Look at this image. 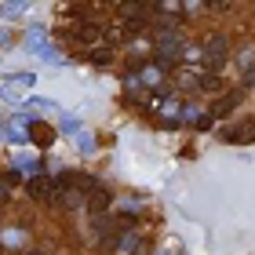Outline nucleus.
Returning <instances> with one entry per match:
<instances>
[{
    "mask_svg": "<svg viewBox=\"0 0 255 255\" xmlns=\"http://www.w3.org/2000/svg\"><path fill=\"white\" fill-rule=\"evenodd\" d=\"M26 255H40V252H26Z\"/></svg>",
    "mask_w": 255,
    "mask_h": 255,
    "instance_id": "obj_13",
    "label": "nucleus"
},
{
    "mask_svg": "<svg viewBox=\"0 0 255 255\" xmlns=\"http://www.w3.org/2000/svg\"><path fill=\"white\" fill-rule=\"evenodd\" d=\"M29 197H33V201H51V197H55V179H48V175L33 179L29 182Z\"/></svg>",
    "mask_w": 255,
    "mask_h": 255,
    "instance_id": "obj_3",
    "label": "nucleus"
},
{
    "mask_svg": "<svg viewBox=\"0 0 255 255\" xmlns=\"http://www.w3.org/2000/svg\"><path fill=\"white\" fill-rule=\"evenodd\" d=\"M73 40H77V44H88V48H99L102 26H99V22H80V26L73 29Z\"/></svg>",
    "mask_w": 255,
    "mask_h": 255,
    "instance_id": "obj_2",
    "label": "nucleus"
},
{
    "mask_svg": "<svg viewBox=\"0 0 255 255\" xmlns=\"http://www.w3.org/2000/svg\"><path fill=\"white\" fill-rule=\"evenodd\" d=\"M18 175H7V179H0V204H4L7 201V197H11V182H15Z\"/></svg>",
    "mask_w": 255,
    "mask_h": 255,
    "instance_id": "obj_9",
    "label": "nucleus"
},
{
    "mask_svg": "<svg viewBox=\"0 0 255 255\" xmlns=\"http://www.w3.org/2000/svg\"><path fill=\"white\" fill-rule=\"evenodd\" d=\"M11 84H22V88H26V84H33V73H18V77H11Z\"/></svg>",
    "mask_w": 255,
    "mask_h": 255,
    "instance_id": "obj_11",
    "label": "nucleus"
},
{
    "mask_svg": "<svg viewBox=\"0 0 255 255\" xmlns=\"http://www.w3.org/2000/svg\"><path fill=\"white\" fill-rule=\"evenodd\" d=\"M237 102H241V91H234V95H226L223 102H215V110H212V121H223L226 113L237 106Z\"/></svg>",
    "mask_w": 255,
    "mask_h": 255,
    "instance_id": "obj_5",
    "label": "nucleus"
},
{
    "mask_svg": "<svg viewBox=\"0 0 255 255\" xmlns=\"http://www.w3.org/2000/svg\"><path fill=\"white\" fill-rule=\"evenodd\" d=\"M29 106H33V110H55V102H51V99H33Z\"/></svg>",
    "mask_w": 255,
    "mask_h": 255,
    "instance_id": "obj_10",
    "label": "nucleus"
},
{
    "mask_svg": "<svg viewBox=\"0 0 255 255\" xmlns=\"http://www.w3.org/2000/svg\"><path fill=\"white\" fill-rule=\"evenodd\" d=\"M226 55H230V44H226V37H212L204 44V51H201V59H208V66L212 69H219L226 62Z\"/></svg>",
    "mask_w": 255,
    "mask_h": 255,
    "instance_id": "obj_1",
    "label": "nucleus"
},
{
    "mask_svg": "<svg viewBox=\"0 0 255 255\" xmlns=\"http://www.w3.org/2000/svg\"><path fill=\"white\" fill-rule=\"evenodd\" d=\"M197 88H201V91H219V88H223V80L208 73V77H201V80H197Z\"/></svg>",
    "mask_w": 255,
    "mask_h": 255,
    "instance_id": "obj_8",
    "label": "nucleus"
},
{
    "mask_svg": "<svg viewBox=\"0 0 255 255\" xmlns=\"http://www.w3.org/2000/svg\"><path fill=\"white\" fill-rule=\"evenodd\" d=\"M88 208H91L95 215H102V212L110 208V193H106V190H91V197H88Z\"/></svg>",
    "mask_w": 255,
    "mask_h": 255,
    "instance_id": "obj_6",
    "label": "nucleus"
},
{
    "mask_svg": "<svg viewBox=\"0 0 255 255\" xmlns=\"http://www.w3.org/2000/svg\"><path fill=\"white\" fill-rule=\"evenodd\" d=\"M22 7H26V4H4V7H0V11H4V15H18V11Z\"/></svg>",
    "mask_w": 255,
    "mask_h": 255,
    "instance_id": "obj_12",
    "label": "nucleus"
},
{
    "mask_svg": "<svg viewBox=\"0 0 255 255\" xmlns=\"http://www.w3.org/2000/svg\"><path fill=\"white\" fill-rule=\"evenodd\" d=\"M29 138H33L37 146H51V142H55V131H51L48 124H29Z\"/></svg>",
    "mask_w": 255,
    "mask_h": 255,
    "instance_id": "obj_4",
    "label": "nucleus"
},
{
    "mask_svg": "<svg viewBox=\"0 0 255 255\" xmlns=\"http://www.w3.org/2000/svg\"><path fill=\"white\" fill-rule=\"evenodd\" d=\"M110 59H113L110 44H106V48H91V62H95V66H110Z\"/></svg>",
    "mask_w": 255,
    "mask_h": 255,
    "instance_id": "obj_7",
    "label": "nucleus"
}]
</instances>
